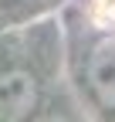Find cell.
<instances>
[{
	"label": "cell",
	"mask_w": 115,
	"mask_h": 122,
	"mask_svg": "<svg viewBox=\"0 0 115 122\" xmlns=\"http://www.w3.org/2000/svg\"><path fill=\"white\" fill-rule=\"evenodd\" d=\"M41 81L27 68H4L0 71V122H27L37 112Z\"/></svg>",
	"instance_id": "cell-1"
},
{
	"label": "cell",
	"mask_w": 115,
	"mask_h": 122,
	"mask_svg": "<svg viewBox=\"0 0 115 122\" xmlns=\"http://www.w3.org/2000/svg\"><path fill=\"white\" fill-rule=\"evenodd\" d=\"M85 81H88L91 98L105 112H115V34H105L91 44L88 65H85Z\"/></svg>",
	"instance_id": "cell-2"
},
{
	"label": "cell",
	"mask_w": 115,
	"mask_h": 122,
	"mask_svg": "<svg viewBox=\"0 0 115 122\" xmlns=\"http://www.w3.org/2000/svg\"><path fill=\"white\" fill-rule=\"evenodd\" d=\"M34 122H75L68 112H48V115H37Z\"/></svg>",
	"instance_id": "cell-3"
}]
</instances>
